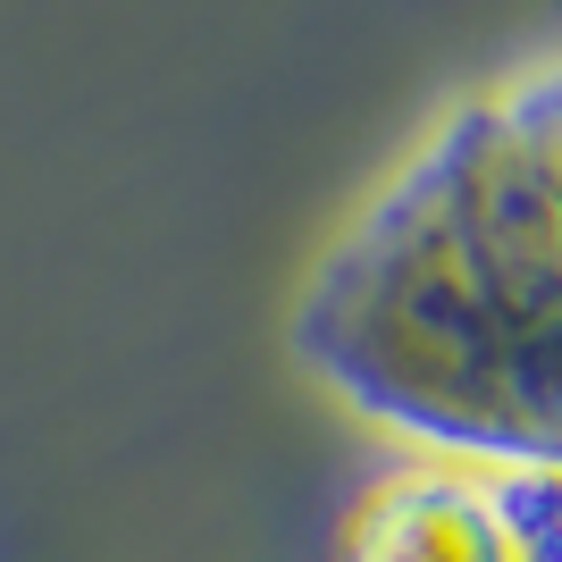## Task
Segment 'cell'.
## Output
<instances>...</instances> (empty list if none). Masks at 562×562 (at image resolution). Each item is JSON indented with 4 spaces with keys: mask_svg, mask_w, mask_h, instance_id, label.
<instances>
[{
    "mask_svg": "<svg viewBox=\"0 0 562 562\" xmlns=\"http://www.w3.org/2000/svg\"><path fill=\"white\" fill-rule=\"evenodd\" d=\"M294 361L412 453L554 470L562 446V59L479 76L294 294Z\"/></svg>",
    "mask_w": 562,
    "mask_h": 562,
    "instance_id": "obj_1",
    "label": "cell"
},
{
    "mask_svg": "<svg viewBox=\"0 0 562 562\" xmlns=\"http://www.w3.org/2000/svg\"><path fill=\"white\" fill-rule=\"evenodd\" d=\"M328 562H554V470L403 453L345 495Z\"/></svg>",
    "mask_w": 562,
    "mask_h": 562,
    "instance_id": "obj_2",
    "label": "cell"
}]
</instances>
